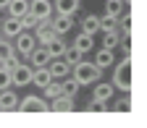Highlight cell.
I'll list each match as a JSON object with an SVG mask.
<instances>
[{"label":"cell","instance_id":"obj_1","mask_svg":"<svg viewBox=\"0 0 147 128\" xmlns=\"http://www.w3.org/2000/svg\"><path fill=\"white\" fill-rule=\"evenodd\" d=\"M113 84L118 91H123V94H129L131 91V55H123V58L116 63L113 68Z\"/></svg>","mask_w":147,"mask_h":128},{"label":"cell","instance_id":"obj_2","mask_svg":"<svg viewBox=\"0 0 147 128\" xmlns=\"http://www.w3.org/2000/svg\"><path fill=\"white\" fill-rule=\"evenodd\" d=\"M71 71H74V79L79 81V86H92L95 81L102 79V68H97L92 60H79Z\"/></svg>","mask_w":147,"mask_h":128},{"label":"cell","instance_id":"obj_3","mask_svg":"<svg viewBox=\"0 0 147 128\" xmlns=\"http://www.w3.org/2000/svg\"><path fill=\"white\" fill-rule=\"evenodd\" d=\"M34 47H37V39H34V34H32L29 29H21V31L13 37V50L21 55V58H26Z\"/></svg>","mask_w":147,"mask_h":128},{"label":"cell","instance_id":"obj_4","mask_svg":"<svg viewBox=\"0 0 147 128\" xmlns=\"http://www.w3.org/2000/svg\"><path fill=\"white\" fill-rule=\"evenodd\" d=\"M16 110H18V113H50L47 99L34 97V94H29V97H24V99H18Z\"/></svg>","mask_w":147,"mask_h":128},{"label":"cell","instance_id":"obj_5","mask_svg":"<svg viewBox=\"0 0 147 128\" xmlns=\"http://www.w3.org/2000/svg\"><path fill=\"white\" fill-rule=\"evenodd\" d=\"M26 84H32V65L18 60L11 68V86H26Z\"/></svg>","mask_w":147,"mask_h":128},{"label":"cell","instance_id":"obj_6","mask_svg":"<svg viewBox=\"0 0 147 128\" xmlns=\"http://www.w3.org/2000/svg\"><path fill=\"white\" fill-rule=\"evenodd\" d=\"M116 97V86L110 84V81H95L92 84V99H102V102H110Z\"/></svg>","mask_w":147,"mask_h":128},{"label":"cell","instance_id":"obj_7","mask_svg":"<svg viewBox=\"0 0 147 128\" xmlns=\"http://www.w3.org/2000/svg\"><path fill=\"white\" fill-rule=\"evenodd\" d=\"M18 63V52L13 50V45H11V39H0V65H5V68H13Z\"/></svg>","mask_w":147,"mask_h":128},{"label":"cell","instance_id":"obj_8","mask_svg":"<svg viewBox=\"0 0 147 128\" xmlns=\"http://www.w3.org/2000/svg\"><path fill=\"white\" fill-rule=\"evenodd\" d=\"M32 34H34L37 45H47L53 37H55V31H53V26H50V18H42V21H37V26L32 29Z\"/></svg>","mask_w":147,"mask_h":128},{"label":"cell","instance_id":"obj_9","mask_svg":"<svg viewBox=\"0 0 147 128\" xmlns=\"http://www.w3.org/2000/svg\"><path fill=\"white\" fill-rule=\"evenodd\" d=\"M47 107L53 110V113H74V110H76V102H74L71 94H58L55 99L47 102Z\"/></svg>","mask_w":147,"mask_h":128},{"label":"cell","instance_id":"obj_10","mask_svg":"<svg viewBox=\"0 0 147 128\" xmlns=\"http://www.w3.org/2000/svg\"><path fill=\"white\" fill-rule=\"evenodd\" d=\"M29 13L37 18V21L50 18L53 16V3H50V0H29Z\"/></svg>","mask_w":147,"mask_h":128},{"label":"cell","instance_id":"obj_11","mask_svg":"<svg viewBox=\"0 0 147 128\" xmlns=\"http://www.w3.org/2000/svg\"><path fill=\"white\" fill-rule=\"evenodd\" d=\"M50 26H53V31L55 34H68L71 29H74V16H63V13H55V16H50Z\"/></svg>","mask_w":147,"mask_h":128},{"label":"cell","instance_id":"obj_12","mask_svg":"<svg viewBox=\"0 0 147 128\" xmlns=\"http://www.w3.org/2000/svg\"><path fill=\"white\" fill-rule=\"evenodd\" d=\"M21 21H18V16H8V18H0V34L5 37V39H13V37L21 31Z\"/></svg>","mask_w":147,"mask_h":128},{"label":"cell","instance_id":"obj_13","mask_svg":"<svg viewBox=\"0 0 147 128\" xmlns=\"http://www.w3.org/2000/svg\"><path fill=\"white\" fill-rule=\"evenodd\" d=\"M26 60H29L32 68H42V65H47V63H50V55H47L45 45H37V47L26 55Z\"/></svg>","mask_w":147,"mask_h":128},{"label":"cell","instance_id":"obj_14","mask_svg":"<svg viewBox=\"0 0 147 128\" xmlns=\"http://www.w3.org/2000/svg\"><path fill=\"white\" fill-rule=\"evenodd\" d=\"M71 47H76L82 55H87V52H92L95 50V37L92 34H87V31H79L76 37H74V45Z\"/></svg>","mask_w":147,"mask_h":128},{"label":"cell","instance_id":"obj_15","mask_svg":"<svg viewBox=\"0 0 147 128\" xmlns=\"http://www.w3.org/2000/svg\"><path fill=\"white\" fill-rule=\"evenodd\" d=\"M47 71H50V76H53V79H63V76H68V73H71V65H68L63 58H50Z\"/></svg>","mask_w":147,"mask_h":128},{"label":"cell","instance_id":"obj_16","mask_svg":"<svg viewBox=\"0 0 147 128\" xmlns=\"http://www.w3.org/2000/svg\"><path fill=\"white\" fill-rule=\"evenodd\" d=\"M18 105V97L16 91L8 86V89H0V113H11V110H16Z\"/></svg>","mask_w":147,"mask_h":128},{"label":"cell","instance_id":"obj_17","mask_svg":"<svg viewBox=\"0 0 147 128\" xmlns=\"http://www.w3.org/2000/svg\"><path fill=\"white\" fill-rule=\"evenodd\" d=\"M79 3H82V0H55L53 11L55 13H63V16H76L79 13Z\"/></svg>","mask_w":147,"mask_h":128},{"label":"cell","instance_id":"obj_18","mask_svg":"<svg viewBox=\"0 0 147 128\" xmlns=\"http://www.w3.org/2000/svg\"><path fill=\"white\" fill-rule=\"evenodd\" d=\"M92 63H95L97 68H110V65L116 63V52L108 50V47H100V50L95 52V60H92Z\"/></svg>","mask_w":147,"mask_h":128},{"label":"cell","instance_id":"obj_19","mask_svg":"<svg viewBox=\"0 0 147 128\" xmlns=\"http://www.w3.org/2000/svg\"><path fill=\"white\" fill-rule=\"evenodd\" d=\"M66 47H68V45H66V39H61V34H55L53 39L45 45V50H47L50 58H61V55L66 52Z\"/></svg>","mask_w":147,"mask_h":128},{"label":"cell","instance_id":"obj_20","mask_svg":"<svg viewBox=\"0 0 147 128\" xmlns=\"http://www.w3.org/2000/svg\"><path fill=\"white\" fill-rule=\"evenodd\" d=\"M53 81V76H50V71H47V65H42V68H32V84L34 86H47Z\"/></svg>","mask_w":147,"mask_h":128},{"label":"cell","instance_id":"obj_21","mask_svg":"<svg viewBox=\"0 0 147 128\" xmlns=\"http://www.w3.org/2000/svg\"><path fill=\"white\" fill-rule=\"evenodd\" d=\"M82 31H87V34H92V37H95V34L100 31V16L87 13V16L82 18Z\"/></svg>","mask_w":147,"mask_h":128},{"label":"cell","instance_id":"obj_22","mask_svg":"<svg viewBox=\"0 0 147 128\" xmlns=\"http://www.w3.org/2000/svg\"><path fill=\"white\" fill-rule=\"evenodd\" d=\"M61 86H63V94H71V97H76V94H79V89H82V86H79V81L74 79L71 73L61 79Z\"/></svg>","mask_w":147,"mask_h":128},{"label":"cell","instance_id":"obj_23","mask_svg":"<svg viewBox=\"0 0 147 128\" xmlns=\"http://www.w3.org/2000/svg\"><path fill=\"white\" fill-rule=\"evenodd\" d=\"M42 91H45V97L42 99H55V97H58V94H63V86H61V79H53L47 86H42Z\"/></svg>","mask_w":147,"mask_h":128},{"label":"cell","instance_id":"obj_24","mask_svg":"<svg viewBox=\"0 0 147 128\" xmlns=\"http://www.w3.org/2000/svg\"><path fill=\"white\" fill-rule=\"evenodd\" d=\"M118 29V16H110V13H102L100 16V31H116Z\"/></svg>","mask_w":147,"mask_h":128},{"label":"cell","instance_id":"obj_25","mask_svg":"<svg viewBox=\"0 0 147 128\" xmlns=\"http://www.w3.org/2000/svg\"><path fill=\"white\" fill-rule=\"evenodd\" d=\"M5 11H8V16H24L29 11V0H11Z\"/></svg>","mask_w":147,"mask_h":128},{"label":"cell","instance_id":"obj_26","mask_svg":"<svg viewBox=\"0 0 147 128\" xmlns=\"http://www.w3.org/2000/svg\"><path fill=\"white\" fill-rule=\"evenodd\" d=\"M121 31L116 29V31H105V37H102V47H108V50H116L118 47V42H121Z\"/></svg>","mask_w":147,"mask_h":128},{"label":"cell","instance_id":"obj_27","mask_svg":"<svg viewBox=\"0 0 147 128\" xmlns=\"http://www.w3.org/2000/svg\"><path fill=\"white\" fill-rule=\"evenodd\" d=\"M126 11V3L123 0H105V13H110V16H121Z\"/></svg>","mask_w":147,"mask_h":128},{"label":"cell","instance_id":"obj_28","mask_svg":"<svg viewBox=\"0 0 147 128\" xmlns=\"http://www.w3.org/2000/svg\"><path fill=\"white\" fill-rule=\"evenodd\" d=\"M61 58H63V60H66V63H68V65L74 68V65H76V63L82 60V52H79L76 47H66V52L61 55Z\"/></svg>","mask_w":147,"mask_h":128},{"label":"cell","instance_id":"obj_29","mask_svg":"<svg viewBox=\"0 0 147 128\" xmlns=\"http://www.w3.org/2000/svg\"><path fill=\"white\" fill-rule=\"evenodd\" d=\"M118 26H121V34L123 37H131V13H121L118 16Z\"/></svg>","mask_w":147,"mask_h":128},{"label":"cell","instance_id":"obj_30","mask_svg":"<svg viewBox=\"0 0 147 128\" xmlns=\"http://www.w3.org/2000/svg\"><path fill=\"white\" fill-rule=\"evenodd\" d=\"M105 110H108V102H102V99H92L87 105V113H105Z\"/></svg>","mask_w":147,"mask_h":128},{"label":"cell","instance_id":"obj_31","mask_svg":"<svg viewBox=\"0 0 147 128\" xmlns=\"http://www.w3.org/2000/svg\"><path fill=\"white\" fill-rule=\"evenodd\" d=\"M18 21H21V26H24V29H29V31H32V29L37 26V18H34V16L29 13V11H26L24 16H18Z\"/></svg>","mask_w":147,"mask_h":128},{"label":"cell","instance_id":"obj_32","mask_svg":"<svg viewBox=\"0 0 147 128\" xmlns=\"http://www.w3.org/2000/svg\"><path fill=\"white\" fill-rule=\"evenodd\" d=\"M11 86V68L0 65V89H8Z\"/></svg>","mask_w":147,"mask_h":128},{"label":"cell","instance_id":"obj_33","mask_svg":"<svg viewBox=\"0 0 147 128\" xmlns=\"http://www.w3.org/2000/svg\"><path fill=\"white\" fill-rule=\"evenodd\" d=\"M118 102H121V105L116 107L118 113H131V99H129V97H123V99H118Z\"/></svg>","mask_w":147,"mask_h":128},{"label":"cell","instance_id":"obj_34","mask_svg":"<svg viewBox=\"0 0 147 128\" xmlns=\"http://www.w3.org/2000/svg\"><path fill=\"white\" fill-rule=\"evenodd\" d=\"M8 3H11V0H0V11H5V8H8Z\"/></svg>","mask_w":147,"mask_h":128},{"label":"cell","instance_id":"obj_35","mask_svg":"<svg viewBox=\"0 0 147 128\" xmlns=\"http://www.w3.org/2000/svg\"><path fill=\"white\" fill-rule=\"evenodd\" d=\"M0 39H3V34H0Z\"/></svg>","mask_w":147,"mask_h":128}]
</instances>
